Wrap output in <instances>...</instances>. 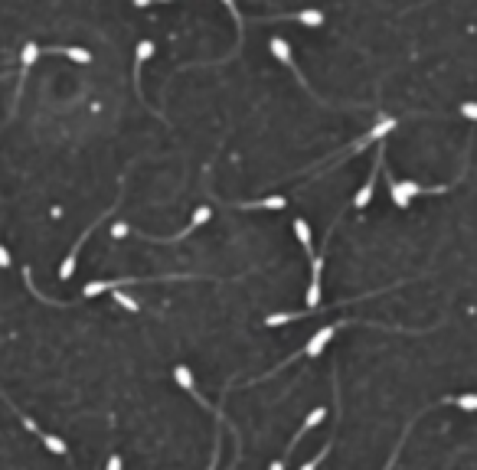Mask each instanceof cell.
Wrapping results in <instances>:
<instances>
[{
	"label": "cell",
	"mask_w": 477,
	"mask_h": 470,
	"mask_svg": "<svg viewBox=\"0 0 477 470\" xmlns=\"http://www.w3.org/2000/svg\"><path fill=\"white\" fill-rule=\"evenodd\" d=\"M346 324H363V327H373L370 320H353V317H343V320H337V324H327V327H321V330H317L314 337L308 339V347L301 349V353H294L291 359H285V362H281V366H288V362H294V359H317V356L323 353V347H327V343H331V339H333V333H337L340 327H346ZM281 366H271V372H278V369H281ZM271 372H265V376H271Z\"/></svg>",
	"instance_id": "cell-1"
},
{
	"label": "cell",
	"mask_w": 477,
	"mask_h": 470,
	"mask_svg": "<svg viewBox=\"0 0 477 470\" xmlns=\"http://www.w3.org/2000/svg\"><path fill=\"white\" fill-rule=\"evenodd\" d=\"M0 399L7 402L10 409H14V412H16V418H20V422H24V428H30V431H33V434H36V438H39V441H43V444H46V447H49V451H53V454H59V457H69V447H66V441H62V438H56V434H49V431H43V428H39V424H36V422H33V418H30V415H26V412H20V409H16V405H14V402H10V399H7V392H0Z\"/></svg>",
	"instance_id": "cell-2"
},
{
	"label": "cell",
	"mask_w": 477,
	"mask_h": 470,
	"mask_svg": "<svg viewBox=\"0 0 477 470\" xmlns=\"http://www.w3.org/2000/svg\"><path fill=\"white\" fill-rule=\"evenodd\" d=\"M209 216H213V209H209V206H196V209H193V219L177 232V235H147V232H138V229H131V232H134V235H141V239H147V242H180V239H186V235H193L200 225H206Z\"/></svg>",
	"instance_id": "cell-3"
},
{
	"label": "cell",
	"mask_w": 477,
	"mask_h": 470,
	"mask_svg": "<svg viewBox=\"0 0 477 470\" xmlns=\"http://www.w3.org/2000/svg\"><path fill=\"white\" fill-rule=\"evenodd\" d=\"M118 206H121V193H118L115 206H111V209H105V213H101V219H105V216H111V213H115ZM101 219H95V223L89 225V229H85L82 235H79V239H76V245H72V252L66 255V262L59 265V281H69V277H72V271H76V258H79V248H82V245H85V239H89V235H92V232L101 225Z\"/></svg>",
	"instance_id": "cell-4"
},
{
	"label": "cell",
	"mask_w": 477,
	"mask_h": 470,
	"mask_svg": "<svg viewBox=\"0 0 477 470\" xmlns=\"http://www.w3.org/2000/svg\"><path fill=\"white\" fill-rule=\"evenodd\" d=\"M383 157H386V144L379 141V147H376V160H373V170H370V177H366V183L360 186V193L353 196V209H366L370 206V200H373V190H376V177L383 173Z\"/></svg>",
	"instance_id": "cell-5"
},
{
	"label": "cell",
	"mask_w": 477,
	"mask_h": 470,
	"mask_svg": "<svg viewBox=\"0 0 477 470\" xmlns=\"http://www.w3.org/2000/svg\"><path fill=\"white\" fill-rule=\"evenodd\" d=\"M268 46H271V53H275V59H278V62H285L288 69L294 72V78H298V85H301V88H304V92H308V95H314V98H317V92H314V88H311V82H308V78H304V76H301L298 62L291 59V46H288L285 39H281V36H271V43H268ZM317 101H321V98H317ZM321 105H323V101H321Z\"/></svg>",
	"instance_id": "cell-6"
},
{
	"label": "cell",
	"mask_w": 477,
	"mask_h": 470,
	"mask_svg": "<svg viewBox=\"0 0 477 470\" xmlns=\"http://www.w3.org/2000/svg\"><path fill=\"white\" fill-rule=\"evenodd\" d=\"M321 271H323V255L311 262V287H308V314H317L321 307Z\"/></svg>",
	"instance_id": "cell-7"
},
{
	"label": "cell",
	"mask_w": 477,
	"mask_h": 470,
	"mask_svg": "<svg viewBox=\"0 0 477 470\" xmlns=\"http://www.w3.org/2000/svg\"><path fill=\"white\" fill-rule=\"evenodd\" d=\"M151 56H154V43H151V39L138 43V53H134V92H138L141 105H144V92H141V66H144Z\"/></svg>",
	"instance_id": "cell-8"
},
{
	"label": "cell",
	"mask_w": 477,
	"mask_h": 470,
	"mask_svg": "<svg viewBox=\"0 0 477 470\" xmlns=\"http://www.w3.org/2000/svg\"><path fill=\"white\" fill-rule=\"evenodd\" d=\"M275 20H298V24H304V26H323V10H298V14H281V16H275Z\"/></svg>",
	"instance_id": "cell-9"
},
{
	"label": "cell",
	"mask_w": 477,
	"mask_h": 470,
	"mask_svg": "<svg viewBox=\"0 0 477 470\" xmlns=\"http://www.w3.org/2000/svg\"><path fill=\"white\" fill-rule=\"evenodd\" d=\"M291 229H294V235H298V242H301V248H304V255H308L311 262H314V239H311V229H308V223L304 219H294L291 223Z\"/></svg>",
	"instance_id": "cell-10"
},
{
	"label": "cell",
	"mask_w": 477,
	"mask_h": 470,
	"mask_svg": "<svg viewBox=\"0 0 477 470\" xmlns=\"http://www.w3.org/2000/svg\"><path fill=\"white\" fill-rule=\"evenodd\" d=\"M236 209H285L288 200L285 196H265V200H252V203H232Z\"/></svg>",
	"instance_id": "cell-11"
},
{
	"label": "cell",
	"mask_w": 477,
	"mask_h": 470,
	"mask_svg": "<svg viewBox=\"0 0 477 470\" xmlns=\"http://www.w3.org/2000/svg\"><path fill=\"white\" fill-rule=\"evenodd\" d=\"M383 173H386V180H389V193H393V203H396V206H399V209H408V206H412V200H408V196L402 193L399 180H396L393 173H389V170H386V163H383Z\"/></svg>",
	"instance_id": "cell-12"
},
{
	"label": "cell",
	"mask_w": 477,
	"mask_h": 470,
	"mask_svg": "<svg viewBox=\"0 0 477 470\" xmlns=\"http://www.w3.org/2000/svg\"><path fill=\"white\" fill-rule=\"evenodd\" d=\"M46 53L69 56V59H76V62H92V53H89V49H82V46H49Z\"/></svg>",
	"instance_id": "cell-13"
},
{
	"label": "cell",
	"mask_w": 477,
	"mask_h": 470,
	"mask_svg": "<svg viewBox=\"0 0 477 470\" xmlns=\"http://www.w3.org/2000/svg\"><path fill=\"white\" fill-rule=\"evenodd\" d=\"M39 53H43V49H39L36 43H26V46H24V56H20V82L26 78V72H30V66L36 62Z\"/></svg>",
	"instance_id": "cell-14"
},
{
	"label": "cell",
	"mask_w": 477,
	"mask_h": 470,
	"mask_svg": "<svg viewBox=\"0 0 477 470\" xmlns=\"http://www.w3.org/2000/svg\"><path fill=\"white\" fill-rule=\"evenodd\" d=\"M111 297H115V301H118V304H121V307H124V310H131V314H141V304H138V301H134V297H128V294H124V291H121V287H115V291H111Z\"/></svg>",
	"instance_id": "cell-15"
},
{
	"label": "cell",
	"mask_w": 477,
	"mask_h": 470,
	"mask_svg": "<svg viewBox=\"0 0 477 470\" xmlns=\"http://www.w3.org/2000/svg\"><path fill=\"white\" fill-rule=\"evenodd\" d=\"M451 405H458L461 412H477V395L474 392H464V395H454Z\"/></svg>",
	"instance_id": "cell-16"
},
{
	"label": "cell",
	"mask_w": 477,
	"mask_h": 470,
	"mask_svg": "<svg viewBox=\"0 0 477 470\" xmlns=\"http://www.w3.org/2000/svg\"><path fill=\"white\" fill-rule=\"evenodd\" d=\"M458 111H461L464 118H471V121H477V101H461V105H458Z\"/></svg>",
	"instance_id": "cell-17"
},
{
	"label": "cell",
	"mask_w": 477,
	"mask_h": 470,
	"mask_svg": "<svg viewBox=\"0 0 477 470\" xmlns=\"http://www.w3.org/2000/svg\"><path fill=\"white\" fill-rule=\"evenodd\" d=\"M216 467H219V424H216V447H213V457H209L206 470H216Z\"/></svg>",
	"instance_id": "cell-18"
},
{
	"label": "cell",
	"mask_w": 477,
	"mask_h": 470,
	"mask_svg": "<svg viewBox=\"0 0 477 470\" xmlns=\"http://www.w3.org/2000/svg\"><path fill=\"white\" fill-rule=\"evenodd\" d=\"M128 229H131L128 223H115V225H111V235H115V239H124V235H128Z\"/></svg>",
	"instance_id": "cell-19"
},
{
	"label": "cell",
	"mask_w": 477,
	"mask_h": 470,
	"mask_svg": "<svg viewBox=\"0 0 477 470\" xmlns=\"http://www.w3.org/2000/svg\"><path fill=\"white\" fill-rule=\"evenodd\" d=\"M105 470H121V457L111 454V457H108V464H105Z\"/></svg>",
	"instance_id": "cell-20"
},
{
	"label": "cell",
	"mask_w": 477,
	"mask_h": 470,
	"mask_svg": "<svg viewBox=\"0 0 477 470\" xmlns=\"http://www.w3.org/2000/svg\"><path fill=\"white\" fill-rule=\"evenodd\" d=\"M7 265H10V252L0 245V268H7Z\"/></svg>",
	"instance_id": "cell-21"
},
{
	"label": "cell",
	"mask_w": 477,
	"mask_h": 470,
	"mask_svg": "<svg viewBox=\"0 0 477 470\" xmlns=\"http://www.w3.org/2000/svg\"><path fill=\"white\" fill-rule=\"evenodd\" d=\"M4 78H10V72H0V82H4Z\"/></svg>",
	"instance_id": "cell-22"
}]
</instances>
